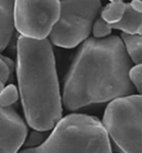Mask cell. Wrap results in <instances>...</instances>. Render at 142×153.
<instances>
[{"instance_id": "obj_1", "label": "cell", "mask_w": 142, "mask_h": 153, "mask_svg": "<svg viewBox=\"0 0 142 153\" xmlns=\"http://www.w3.org/2000/svg\"><path fill=\"white\" fill-rule=\"evenodd\" d=\"M132 63L121 38H90L78 51L65 81L67 110L104 102L134 93L128 78Z\"/></svg>"}, {"instance_id": "obj_2", "label": "cell", "mask_w": 142, "mask_h": 153, "mask_svg": "<svg viewBox=\"0 0 142 153\" xmlns=\"http://www.w3.org/2000/svg\"><path fill=\"white\" fill-rule=\"evenodd\" d=\"M17 51L19 89L28 123L36 130H49L62 117L51 44L48 39L36 40L19 36Z\"/></svg>"}, {"instance_id": "obj_3", "label": "cell", "mask_w": 142, "mask_h": 153, "mask_svg": "<svg viewBox=\"0 0 142 153\" xmlns=\"http://www.w3.org/2000/svg\"><path fill=\"white\" fill-rule=\"evenodd\" d=\"M56 125L42 143L19 153H112L108 133L96 118L71 114Z\"/></svg>"}, {"instance_id": "obj_4", "label": "cell", "mask_w": 142, "mask_h": 153, "mask_svg": "<svg viewBox=\"0 0 142 153\" xmlns=\"http://www.w3.org/2000/svg\"><path fill=\"white\" fill-rule=\"evenodd\" d=\"M103 126L123 153H141V97L131 94L112 100Z\"/></svg>"}, {"instance_id": "obj_5", "label": "cell", "mask_w": 142, "mask_h": 153, "mask_svg": "<svg viewBox=\"0 0 142 153\" xmlns=\"http://www.w3.org/2000/svg\"><path fill=\"white\" fill-rule=\"evenodd\" d=\"M101 8L100 0L60 1L59 18L49 34L52 44L73 48L88 38Z\"/></svg>"}, {"instance_id": "obj_6", "label": "cell", "mask_w": 142, "mask_h": 153, "mask_svg": "<svg viewBox=\"0 0 142 153\" xmlns=\"http://www.w3.org/2000/svg\"><path fill=\"white\" fill-rule=\"evenodd\" d=\"M60 0H14V24L20 36L47 39L58 21Z\"/></svg>"}, {"instance_id": "obj_7", "label": "cell", "mask_w": 142, "mask_h": 153, "mask_svg": "<svg viewBox=\"0 0 142 153\" xmlns=\"http://www.w3.org/2000/svg\"><path fill=\"white\" fill-rule=\"evenodd\" d=\"M27 134V126L16 111L0 106V153H17Z\"/></svg>"}, {"instance_id": "obj_8", "label": "cell", "mask_w": 142, "mask_h": 153, "mask_svg": "<svg viewBox=\"0 0 142 153\" xmlns=\"http://www.w3.org/2000/svg\"><path fill=\"white\" fill-rule=\"evenodd\" d=\"M141 0H132L130 3L126 4L125 12L121 20L110 27L121 30L124 33L141 35Z\"/></svg>"}, {"instance_id": "obj_9", "label": "cell", "mask_w": 142, "mask_h": 153, "mask_svg": "<svg viewBox=\"0 0 142 153\" xmlns=\"http://www.w3.org/2000/svg\"><path fill=\"white\" fill-rule=\"evenodd\" d=\"M14 0H0V51L7 47L13 34Z\"/></svg>"}, {"instance_id": "obj_10", "label": "cell", "mask_w": 142, "mask_h": 153, "mask_svg": "<svg viewBox=\"0 0 142 153\" xmlns=\"http://www.w3.org/2000/svg\"><path fill=\"white\" fill-rule=\"evenodd\" d=\"M121 40L130 60H132L136 65L141 64L142 49L141 35H132L123 33L121 34Z\"/></svg>"}, {"instance_id": "obj_11", "label": "cell", "mask_w": 142, "mask_h": 153, "mask_svg": "<svg viewBox=\"0 0 142 153\" xmlns=\"http://www.w3.org/2000/svg\"><path fill=\"white\" fill-rule=\"evenodd\" d=\"M125 9L126 4L123 1L110 2L103 8L100 17L108 25H114L121 20Z\"/></svg>"}, {"instance_id": "obj_12", "label": "cell", "mask_w": 142, "mask_h": 153, "mask_svg": "<svg viewBox=\"0 0 142 153\" xmlns=\"http://www.w3.org/2000/svg\"><path fill=\"white\" fill-rule=\"evenodd\" d=\"M18 91L14 85H8L0 91V106L8 108L18 99Z\"/></svg>"}, {"instance_id": "obj_13", "label": "cell", "mask_w": 142, "mask_h": 153, "mask_svg": "<svg viewBox=\"0 0 142 153\" xmlns=\"http://www.w3.org/2000/svg\"><path fill=\"white\" fill-rule=\"evenodd\" d=\"M12 62L9 59L0 56V91L5 87L11 73Z\"/></svg>"}, {"instance_id": "obj_14", "label": "cell", "mask_w": 142, "mask_h": 153, "mask_svg": "<svg viewBox=\"0 0 142 153\" xmlns=\"http://www.w3.org/2000/svg\"><path fill=\"white\" fill-rule=\"evenodd\" d=\"M112 29L110 25L99 17L95 19L91 30L95 38H104L111 33Z\"/></svg>"}, {"instance_id": "obj_15", "label": "cell", "mask_w": 142, "mask_h": 153, "mask_svg": "<svg viewBox=\"0 0 142 153\" xmlns=\"http://www.w3.org/2000/svg\"><path fill=\"white\" fill-rule=\"evenodd\" d=\"M141 65H136L132 67L128 72V78L131 83L137 89L139 94L141 91Z\"/></svg>"}, {"instance_id": "obj_16", "label": "cell", "mask_w": 142, "mask_h": 153, "mask_svg": "<svg viewBox=\"0 0 142 153\" xmlns=\"http://www.w3.org/2000/svg\"><path fill=\"white\" fill-rule=\"evenodd\" d=\"M43 141V135L40 134V133H35L28 140L27 146H34L37 145H40V143Z\"/></svg>"}, {"instance_id": "obj_17", "label": "cell", "mask_w": 142, "mask_h": 153, "mask_svg": "<svg viewBox=\"0 0 142 153\" xmlns=\"http://www.w3.org/2000/svg\"><path fill=\"white\" fill-rule=\"evenodd\" d=\"M110 2H114V1H122V0H109Z\"/></svg>"}, {"instance_id": "obj_18", "label": "cell", "mask_w": 142, "mask_h": 153, "mask_svg": "<svg viewBox=\"0 0 142 153\" xmlns=\"http://www.w3.org/2000/svg\"><path fill=\"white\" fill-rule=\"evenodd\" d=\"M60 1H65V0H60Z\"/></svg>"}]
</instances>
